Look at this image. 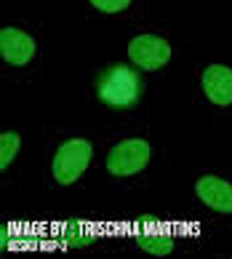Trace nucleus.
<instances>
[{"mask_svg":"<svg viewBox=\"0 0 232 259\" xmlns=\"http://www.w3.org/2000/svg\"><path fill=\"white\" fill-rule=\"evenodd\" d=\"M128 59L133 62V67H139V70H163V67L168 64L171 59V43L166 40V37L160 35H136L131 37L128 43Z\"/></svg>","mask_w":232,"mask_h":259,"instance_id":"obj_4","label":"nucleus"},{"mask_svg":"<svg viewBox=\"0 0 232 259\" xmlns=\"http://www.w3.org/2000/svg\"><path fill=\"white\" fill-rule=\"evenodd\" d=\"M94 158V147L88 139H67L59 145L51 163V174L59 185H75L83 177Z\"/></svg>","mask_w":232,"mask_h":259,"instance_id":"obj_2","label":"nucleus"},{"mask_svg":"<svg viewBox=\"0 0 232 259\" xmlns=\"http://www.w3.org/2000/svg\"><path fill=\"white\" fill-rule=\"evenodd\" d=\"M96 91H99V99L107 104V107L125 110V107H133V104L139 102L142 80H139V75H136L133 67L115 64V67H110V70L102 75Z\"/></svg>","mask_w":232,"mask_h":259,"instance_id":"obj_1","label":"nucleus"},{"mask_svg":"<svg viewBox=\"0 0 232 259\" xmlns=\"http://www.w3.org/2000/svg\"><path fill=\"white\" fill-rule=\"evenodd\" d=\"M19 147H22L19 134L16 131H3V137H0V171H6L14 163Z\"/></svg>","mask_w":232,"mask_h":259,"instance_id":"obj_9","label":"nucleus"},{"mask_svg":"<svg viewBox=\"0 0 232 259\" xmlns=\"http://www.w3.org/2000/svg\"><path fill=\"white\" fill-rule=\"evenodd\" d=\"M136 246L144 248V251H150L155 256H166L173 251V238L168 235H136Z\"/></svg>","mask_w":232,"mask_h":259,"instance_id":"obj_8","label":"nucleus"},{"mask_svg":"<svg viewBox=\"0 0 232 259\" xmlns=\"http://www.w3.org/2000/svg\"><path fill=\"white\" fill-rule=\"evenodd\" d=\"M88 3L102 14H120L131 6V0H88Z\"/></svg>","mask_w":232,"mask_h":259,"instance_id":"obj_10","label":"nucleus"},{"mask_svg":"<svg viewBox=\"0 0 232 259\" xmlns=\"http://www.w3.org/2000/svg\"><path fill=\"white\" fill-rule=\"evenodd\" d=\"M200 85L211 104H219V107L232 104V70L227 64H208L203 70Z\"/></svg>","mask_w":232,"mask_h":259,"instance_id":"obj_6","label":"nucleus"},{"mask_svg":"<svg viewBox=\"0 0 232 259\" xmlns=\"http://www.w3.org/2000/svg\"><path fill=\"white\" fill-rule=\"evenodd\" d=\"M70 233H72V235H67V243H70V246H88V243H94V235H88V233H77L75 225L70 227Z\"/></svg>","mask_w":232,"mask_h":259,"instance_id":"obj_11","label":"nucleus"},{"mask_svg":"<svg viewBox=\"0 0 232 259\" xmlns=\"http://www.w3.org/2000/svg\"><path fill=\"white\" fill-rule=\"evenodd\" d=\"M35 37L27 35L19 27H3L0 30V56L11 67H24L32 62L35 56Z\"/></svg>","mask_w":232,"mask_h":259,"instance_id":"obj_5","label":"nucleus"},{"mask_svg":"<svg viewBox=\"0 0 232 259\" xmlns=\"http://www.w3.org/2000/svg\"><path fill=\"white\" fill-rule=\"evenodd\" d=\"M195 193L208 208L219 211V214H232V185L221 177H200L195 182Z\"/></svg>","mask_w":232,"mask_h":259,"instance_id":"obj_7","label":"nucleus"},{"mask_svg":"<svg viewBox=\"0 0 232 259\" xmlns=\"http://www.w3.org/2000/svg\"><path fill=\"white\" fill-rule=\"evenodd\" d=\"M152 150L144 139H123L107 152V171L112 177H133L147 168Z\"/></svg>","mask_w":232,"mask_h":259,"instance_id":"obj_3","label":"nucleus"}]
</instances>
